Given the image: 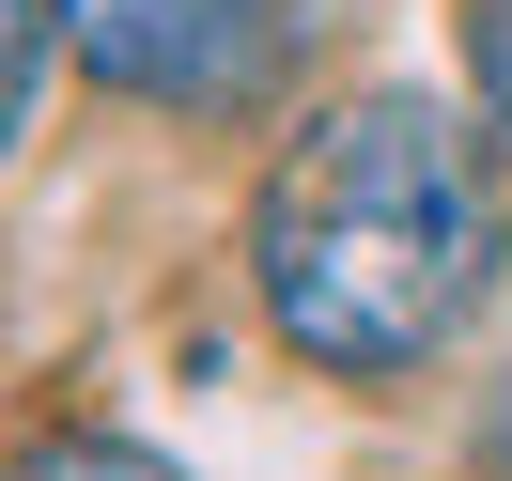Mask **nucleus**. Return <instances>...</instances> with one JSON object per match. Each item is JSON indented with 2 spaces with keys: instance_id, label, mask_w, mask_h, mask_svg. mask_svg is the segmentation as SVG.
Wrapping results in <instances>:
<instances>
[{
  "instance_id": "1",
  "label": "nucleus",
  "mask_w": 512,
  "mask_h": 481,
  "mask_svg": "<svg viewBox=\"0 0 512 481\" xmlns=\"http://www.w3.org/2000/svg\"><path fill=\"white\" fill-rule=\"evenodd\" d=\"M481 264H497V202H481V156L419 78H373V94L311 109L280 140L249 202V295L311 373H419V357L466 326Z\"/></svg>"
},
{
  "instance_id": "2",
  "label": "nucleus",
  "mask_w": 512,
  "mask_h": 481,
  "mask_svg": "<svg viewBox=\"0 0 512 481\" xmlns=\"http://www.w3.org/2000/svg\"><path fill=\"white\" fill-rule=\"evenodd\" d=\"M63 47L140 109H218L264 63V0H63Z\"/></svg>"
},
{
  "instance_id": "3",
  "label": "nucleus",
  "mask_w": 512,
  "mask_h": 481,
  "mask_svg": "<svg viewBox=\"0 0 512 481\" xmlns=\"http://www.w3.org/2000/svg\"><path fill=\"white\" fill-rule=\"evenodd\" d=\"M47 32H63V0H0V156L32 140V94H47Z\"/></svg>"
},
{
  "instance_id": "4",
  "label": "nucleus",
  "mask_w": 512,
  "mask_h": 481,
  "mask_svg": "<svg viewBox=\"0 0 512 481\" xmlns=\"http://www.w3.org/2000/svg\"><path fill=\"white\" fill-rule=\"evenodd\" d=\"M0 481H171L156 450H125V435H47V450H16Z\"/></svg>"
}]
</instances>
